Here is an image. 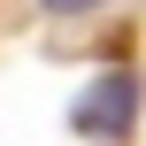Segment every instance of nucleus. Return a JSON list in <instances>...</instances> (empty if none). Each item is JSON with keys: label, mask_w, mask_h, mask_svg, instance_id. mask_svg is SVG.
<instances>
[{"label": "nucleus", "mask_w": 146, "mask_h": 146, "mask_svg": "<svg viewBox=\"0 0 146 146\" xmlns=\"http://www.w3.org/2000/svg\"><path fill=\"white\" fill-rule=\"evenodd\" d=\"M54 15H85V8H100V0H46Z\"/></svg>", "instance_id": "obj_2"}, {"label": "nucleus", "mask_w": 146, "mask_h": 146, "mask_svg": "<svg viewBox=\"0 0 146 146\" xmlns=\"http://www.w3.org/2000/svg\"><path fill=\"white\" fill-rule=\"evenodd\" d=\"M131 115H139V85H131V69H108V77L85 92V108H77V131H92V139H115V131H131Z\"/></svg>", "instance_id": "obj_1"}]
</instances>
